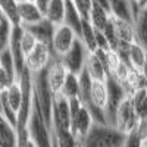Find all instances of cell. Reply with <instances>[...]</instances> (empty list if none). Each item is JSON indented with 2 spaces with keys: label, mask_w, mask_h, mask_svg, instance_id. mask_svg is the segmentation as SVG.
I'll use <instances>...</instances> for the list:
<instances>
[{
  "label": "cell",
  "mask_w": 147,
  "mask_h": 147,
  "mask_svg": "<svg viewBox=\"0 0 147 147\" xmlns=\"http://www.w3.org/2000/svg\"><path fill=\"white\" fill-rule=\"evenodd\" d=\"M127 134L109 124H94L85 138L82 147H124Z\"/></svg>",
  "instance_id": "6da1fadb"
},
{
  "label": "cell",
  "mask_w": 147,
  "mask_h": 147,
  "mask_svg": "<svg viewBox=\"0 0 147 147\" xmlns=\"http://www.w3.org/2000/svg\"><path fill=\"white\" fill-rule=\"evenodd\" d=\"M34 84V103L40 109V112L46 121V124L52 128V119H53V103L56 94L52 91L50 85L47 81L46 69L40 74L32 75Z\"/></svg>",
  "instance_id": "7a4b0ae2"
},
{
  "label": "cell",
  "mask_w": 147,
  "mask_h": 147,
  "mask_svg": "<svg viewBox=\"0 0 147 147\" xmlns=\"http://www.w3.org/2000/svg\"><path fill=\"white\" fill-rule=\"evenodd\" d=\"M69 107H71V132L81 143L91 129V127L94 125V121L88 109L82 105L80 99L69 100Z\"/></svg>",
  "instance_id": "3957f363"
},
{
  "label": "cell",
  "mask_w": 147,
  "mask_h": 147,
  "mask_svg": "<svg viewBox=\"0 0 147 147\" xmlns=\"http://www.w3.org/2000/svg\"><path fill=\"white\" fill-rule=\"evenodd\" d=\"M28 129L31 140L37 147H53V132L52 128L46 124L40 109L32 102V113L28 122Z\"/></svg>",
  "instance_id": "277c9868"
},
{
  "label": "cell",
  "mask_w": 147,
  "mask_h": 147,
  "mask_svg": "<svg viewBox=\"0 0 147 147\" xmlns=\"http://www.w3.org/2000/svg\"><path fill=\"white\" fill-rule=\"evenodd\" d=\"M88 53L90 52L85 49L82 41L80 38H77L74 46L71 47V50L60 57V60H62V63L65 65V68L68 69L69 74L80 75V74L85 69V60H87Z\"/></svg>",
  "instance_id": "5b68a950"
},
{
  "label": "cell",
  "mask_w": 147,
  "mask_h": 147,
  "mask_svg": "<svg viewBox=\"0 0 147 147\" xmlns=\"http://www.w3.org/2000/svg\"><path fill=\"white\" fill-rule=\"evenodd\" d=\"M52 57H53L52 47L47 46V44H43V43H38L34 47V50L30 55H27V57H25V68L32 74V75L40 74L44 69H47Z\"/></svg>",
  "instance_id": "8992f818"
},
{
  "label": "cell",
  "mask_w": 147,
  "mask_h": 147,
  "mask_svg": "<svg viewBox=\"0 0 147 147\" xmlns=\"http://www.w3.org/2000/svg\"><path fill=\"white\" fill-rule=\"evenodd\" d=\"M138 119L140 118L136 113V109L132 106L131 97H127V99L121 103V106L118 107V112H116V116H115V127L124 134H129L136 129Z\"/></svg>",
  "instance_id": "52a82bcc"
},
{
  "label": "cell",
  "mask_w": 147,
  "mask_h": 147,
  "mask_svg": "<svg viewBox=\"0 0 147 147\" xmlns=\"http://www.w3.org/2000/svg\"><path fill=\"white\" fill-rule=\"evenodd\" d=\"M78 38L77 34L74 32L69 27H66L65 24L57 25L55 28V34H53V40H52V52L53 55L62 57L63 55H66L71 47L74 46L75 40Z\"/></svg>",
  "instance_id": "ba28073f"
},
{
  "label": "cell",
  "mask_w": 147,
  "mask_h": 147,
  "mask_svg": "<svg viewBox=\"0 0 147 147\" xmlns=\"http://www.w3.org/2000/svg\"><path fill=\"white\" fill-rule=\"evenodd\" d=\"M46 74H47V81H49V85H50L52 91L55 94H60L69 72L65 68V65L62 63L59 56L53 55L50 63H49V66L46 69Z\"/></svg>",
  "instance_id": "9c48e42d"
},
{
  "label": "cell",
  "mask_w": 147,
  "mask_h": 147,
  "mask_svg": "<svg viewBox=\"0 0 147 147\" xmlns=\"http://www.w3.org/2000/svg\"><path fill=\"white\" fill-rule=\"evenodd\" d=\"M140 10L132 0H110V16L115 19L134 24Z\"/></svg>",
  "instance_id": "30bf717a"
},
{
  "label": "cell",
  "mask_w": 147,
  "mask_h": 147,
  "mask_svg": "<svg viewBox=\"0 0 147 147\" xmlns=\"http://www.w3.org/2000/svg\"><path fill=\"white\" fill-rule=\"evenodd\" d=\"M18 19L21 27H30L44 19V13L35 5L34 0H25L18 3Z\"/></svg>",
  "instance_id": "8fae6325"
},
{
  "label": "cell",
  "mask_w": 147,
  "mask_h": 147,
  "mask_svg": "<svg viewBox=\"0 0 147 147\" xmlns=\"http://www.w3.org/2000/svg\"><path fill=\"white\" fill-rule=\"evenodd\" d=\"M125 63H128V66L134 71L141 72L146 62H147V50L137 41H134L129 44L127 55H125Z\"/></svg>",
  "instance_id": "7c38bea8"
},
{
  "label": "cell",
  "mask_w": 147,
  "mask_h": 147,
  "mask_svg": "<svg viewBox=\"0 0 147 147\" xmlns=\"http://www.w3.org/2000/svg\"><path fill=\"white\" fill-rule=\"evenodd\" d=\"M85 71H87V74L93 81L106 82L109 78V72L103 63V60L96 53H88L87 60H85Z\"/></svg>",
  "instance_id": "4fadbf2b"
},
{
  "label": "cell",
  "mask_w": 147,
  "mask_h": 147,
  "mask_svg": "<svg viewBox=\"0 0 147 147\" xmlns=\"http://www.w3.org/2000/svg\"><path fill=\"white\" fill-rule=\"evenodd\" d=\"M27 31H30L38 43H43V44H47V46H52V40H53V34H55V28L56 25L50 21H47L46 18L40 22L34 24V25H30V27H24Z\"/></svg>",
  "instance_id": "5bb4252c"
},
{
  "label": "cell",
  "mask_w": 147,
  "mask_h": 147,
  "mask_svg": "<svg viewBox=\"0 0 147 147\" xmlns=\"http://www.w3.org/2000/svg\"><path fill=\"white\" fill-rule=\"evenodd\" d=\"M109 102V93H107V84L106 82H99V81H93L91 85V91H90V102L84 106H97L102 110L106 112Z\"/></svg>",
  "instance_id": "9a60e30c"
},
{
  "label": "cell",
  "mask_w": 147,
  "mask_h": 147,
  "mask_svg": "<svg viewBox=\"0 0 147 147\" xmlns=\"http://www.w3.org/2000/svg\"><path fill=\"white\" fill-rule=\"evenodd\" d=\"M66 3L68 0H50V3L44 12V18L56 27L62 25L66 13Z\"/></svg>",
  "instance_id": "2e32d148"
},
{
  "label": "cell",
  "mask_w": 147,
  "mask_h": 147,
  "mask_svg": "<svg viewBox=\"0 0 147 147\" xmlns=\"http://www.w3.org/2000/svg\"><path fill=\"white\" fill-rule=\"evenodd\" d=\"M0 147H16V128L0 113Z\"/></svg>",
  "instance_id": "e0dca14e"
},
{
  "label": "cell",
  "mask_w": 147,
  "mask_h": 147,
  "mask_svg": "<svg viewBox=\"0 0 147 147\" xmlns=\"http://www.w3.org/2000/svg\"><path fill=\"white\" fill-rule=\"evenodd\" d=\"M82 22H84V18L81 16V13L77 10L75 5L72 3V0H68L63 24H65L66 27H69L74 32L77 34V37H78L80 32H81V28H82Z\"/></svg>",
  "instance_id": "ac0fdd59"
},
{
  "label": "cell",
  "mask_w": 147,
  "mask_h": 147,
  "mask_svg": "<svg viewBox=\"0 0 147 147\" xmlns=\"http://www.w3.org/2000/svg\"><path fill=\"white\" fill-rule=\"evenodd\" d=\"M78 38L82 41V44L85 46V49L90 52L94 53L97 50V40H96V28L90 24L88 19H84L82 22V28L81 32L78 35Z\"/></svg>",
  "instance_id": "d6986e66"
},
{
  "label": "cell",
  "mask_w": 147,
  "mask_h": 147,
  "mask_svg": "<svg viewBox=\"0 0 147 147\" xmlns=\"http://www.w3.org/2000/svg\"><path fill=\"white\" fill-rule=\"evenodd\" d=\"M134 31H136V41L147 50V7L141 9L137 15L134 21Z\"/></svg>",
  "instance_id": "ffe728a7"
},
{
  "label": "cell",
  "mask_w": 147,
  "mask_h": 147,
  "mask_svg": "<svg viewBox=\"0 0 147 147\" xmlns=\"http://www.w3.org/2000/svg\"><path fill=\"white\" fill-rule=\"evenodd\" d=\"M3 97L7 102V105L18 113L21 106H22V100H24V94H22V88H21L19 81H15L13 84H12L10 87L3 93Z\"/></svg>",
  "instance_id": "44dd1931"
},
{
  "label": "cell",
  "mask_w": 147,
  "mask_h": 147,
  "mask_svg": "<svg viewBox=\"0 0 147 147\" xmlns=\"http://www.w3.org/2000/svg\"><path fill=\"white\" fill-rule=\"evenodd\" d=\"M88 21L97 31H103L110 21V13L97 6H93L90 15H88Z\"/></svg>",
  "instance_id": "7402d4cb"
},
{
  "label": "cell",
  "mask_w": 147,
  "mask_h": 147,
  "mask_svg": "<svg viewBox=\"0 0 147 147\" xmlns=\"http://www.w3.org/2000/svg\"><path fill=\"white\" fill-rule=\"evenodd\" d=\"M65 99L72 100V99H80V82H78V75H74V74H68L66 81L62 87L60 91Z\"/></svg>",
  "instance_id": "603a6c76"
},
{
  "label": "cell",
  "mask_w": 147,
  "mask_h": 147,
  "mask_svg": "<svg viewBox=\"0 0 147 147\" xmlns=\"http://www.w3.org/2000/svg\"><path fill=\"white\" fill-rule=\"evenodd\" d=\"M132 100V106L136 109V113L138 118H144L147 116V87L137 90L131 96Z\"/></svg>",
  "instance_id": "cb8c5ba5"
},
{
  "label": "cell",
  "mask_w": 147,
  "mask_h": 147,
  "mask_svg": "<svg viewBox=\"0 0 147 147\" xmlns=\"http://www.w3.org/2000/svg\"><path fill=\"white\" fill-rule=\"evenodd\" d=\"M78 82H80V100L82 102V105H87L90 102V91H91L93 80L90 78L85 69L78 75Z\"/></svg>",
  "instance_id": "d4e9b609"
},
{
  "label": "cell",
  "mask_w": 147,
  "mask_h": 147,
  "mask_svg": "<svg viewBox=\"0 0 147 147\" xmlns=\"http://www.w3.org/2000/svg\"><path fill=\"white\" fill-rule=\"evenodd\" d=\"M13 24L9 19H5L3 22H0V53L5 52L6 49H9L10 37H12V30H13Z\"/></svg>",
  "instance_id": "484cf974"
},
{
  "label": "cell",
  "mask_w": 147,
  "mask_h": 147,
  "mask_svg": "<svg viewBox=\"0 0 147 147\" xmlns=\"http://www.w3.org/2000/svg\"><path fill=\"white\" fill-rule=\"evenodd\" d=\"M0 7L3 9L6 13L7 19L13 24V25H19L18 19V3L16 0H0Z\"/></svg>",
  "instance_id": "4316f807"
},
{
  "label": "cell",
  "mask_w": 147,
  "mask_h": 147,
  "mask_svg": "<svg viewBox=\"0 0 147 147\" xmlns=\"http://www.w3.org/2000/svg\"><path fill=\"white\" fill-rule=\"evenodd\" d=\"M0 66H2L9 74V75H12L13 78L18 80V72H16V66H15V60H13V56H12L9 49H6L5 52L0 53Z\"/></svg>",
  "instance_id": "83f0119b"
},
{
  "label": "cell",
  "mask_w": 147,
  "mask_h": 147,
  "mask_svg": "<svg viewBox=\"0 0 147 147\" xmlns=\"http://www.w3.org/2000/svg\"><path fill=\"white\" fill-rule=\"evenodd\" d=\"M24 28V27H22ZM38 44V41H37V38L30 32V31H27L25 28H24V31H22V35H21V47H22V52H24V55H25V57H27V55H30L32 50H34V47Z\"/></svg>",
  "instance_id": "f1b7e54d"
},
{
  "label": "cell",
  "mask_w": 147,
  "mask_h": 147,
  "mask_svg": "<svg viewBox=\"0 0 147 147\" xmlns=\"http://www.w3.org/2000/svg\"><path fill=\"white\" fill-rule=\"evenodd\" d=\"M72 3L75 5L77 10L81 13V16L84 19H88V15H90L91 7H93V2H91V0H72Z\"/></svg>",
  "instance_id": "f546056e"
},
{
  "label": "cell",
  "mask_w": 147,
  "mask_h": 147,
  "mask_svg": "<svg viewBox=\"0 0 147 147\" xmlns=\"http://www.w3.org/2000/svg\"><path fill=\"white\" fill-rule=\"evenodd\" d=\"M15 81H18V80L13 78L12 75H9V74L0 66V93H5Z\"/></svg>",
  "instance_id": "4dcf8cb0"
},
{
  "label": "cell",
  "mask_w": 147,
  "mask_h": 147,
  "mask_svg": "<svg viewBox=\"0 0 147 147\" xmlns=\"http://www.w3.org/2000/svg\"><path fill=\"white\" fill-rule=\"evenodd\" d=\"M136 134L141 138V141L143 143H146L147 141V116H144V118H140L138 119V122H137V127H136Z\"/></svg>",
  "instance_id": "1f68e13d"
},
{
  "label": "cell",
  "mask_w": 147,
  "mask_h": 147,
  "mask_svg": "<svg viewBox=\"0 0 147 147\" xmlns=\"http://www.w3.org/2000/svg\"><path fill=\"white\" fill-rule=\"evenodd\" d=\"M144 143L141 141V138L136 134V131H132L129 134H127V138L124 143V147H143Z\"/></svg>",
  "instance_id": "d6a6232c"
},
{
  "label": "cell",
  "mask_w": 147,
  "mask_h": 147,
  "mask_svg": "<svg viewBox=\"0 0 147 147\" xmlns=\"http://www.w3.org/2000/svg\"><path fill=\"white\" fill-rule=\"evenodd\" d=\"M91 2H93V6H97L110 13V0H91Z\"/></svg>",
  "instance_id": "836d02e7"
},
{
  "label": "cell",
  "mask_w": 147,
  "mask_h": 147,
  "mask_svg": "<svg viewBox=\"0 0 147 147\" xmlns=\"http://www.w3.org/2000/svg\"><path fill=\"white\" fill-rule=\"evenodd\" d=\"M34 2H35V5H37V6L40 7V10L44 13L46 9H47V6H49V3H50V0H34Z\"/></svg>",
  "instance_id": "e575fe53"
},
{
  "label": "cell",
  "mask_w": 147,
  "mask_h": 147,
  "mask_svg": "<svg viewBox=\"0 0 147 147\" xmlns=\"http://www.w3.org/2000/svg\"><path fill=\"white\" fill-rule=\"evenodd\" d=\"M136 5L140 9H146L147 7V0H136Z\"/></svg>",
  "instance_id": "d590c367"
},
{
  "label": "cell",
  "mask_w": 147,
  "mask_h": 147,
  "mask_svg": "<svg viewBox=\"0 0 147 147\" xmlns=\"http://www.w3.org/2000/svg\"><path fill=\"white\" fill-rule=\"evenodd\" d=\"M5 19H7V16H6V13L3 12V9L0 7V22H3Z\"/></svg>",
  "instance_id": "8d00e7d4"
},
{
  "label": "cell",
  "mask_w": 147,
  "mask_h": 147,
  "mask_svg": "<svg viewBox=\"0 0 147 147\" xmlns=\"http://www.w3.org/2000/svg\"><path fill=\"white\" fill-rule=\"evenodd\" d=\"M141 74H143V77H144V80L147 81V62H146V65H144V68H143Z\"/></svg>",
  "instance_id": "74e56055"
},
{
  "label": "cell",
  "mask_w": 147,
  "mask_h": 147,
  "mask_svg": "<svg viewBox=\"0 0 147 147\" xmlns=\"http://www.w3.org/2000/svg\"><path fill=\"white\" fill-rule=\"evenodd\" d=\"M0 113H2V93H0Z\"/></svg>",
  "instance_id": "f35d334b"
},
{
  "label": "cell",
  "mask_w": 147,
  "mask_h": 147,
  "mask_svg": "<svg viewBox=\"0 0 147 147\" xmlns=\"http://www.w3.org/2000/svg\"><path fill=\"white\" fill-rule=\"evenodd\" d=\"M143 147H147V144H144V146H143Z\"/></svg>",
  "instance_id": "ab89813d"
},
{
  "label": "cell",
  "mask_w": 147,
  "mask_h": 147,
  "mask_svg": "<svg viewBox=\"0 0 147 147\" xmlns=\"http://www.w3.org/2000/svg\"><path fill=\"white\" fill-rule=\"evenodd\" d=\"M78 147H82V146H81V144H80V146H78Z\"/></svg>",
  "instance_id": "60d3db41"
},
{
  "label": "cell",
  "mask_w": 147,
  "mask_h": 147,
  "mask_svg": "<svg viewBox=\"0 0 147 147\" xmlns=\"http://www.w3.org/2000/svg\"><path fill=\"white\" fill-rule=\"evenodd\" d=\"M144 144H147V141H146V143H144Z\"/></svg>",
  "instance_id": "b9f144b4"
},
{
  "label": "cell",
  "mask_w": 147,
  "mask_h": 147,
  "mask_svg": "<svg viewBox=\"0 0 147 147\" xmlns=\"http://www.w3.org/2000/svg\"><path fill=\"white\" fill-rule=\"evenodd\" d=\"M132 2H136V0H132Z\"/></svg>",
  "instance_id": "7bdbcfd3"
}]
</instances>
